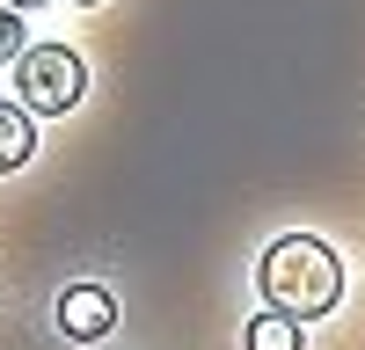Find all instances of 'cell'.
<instances>
[{"label":"cell","instance_id":"6da1fadb","mask_svg":"<svg viewBox=\"0 0 365 350\" xmlns=\"http://www.w3.org/2000/svg\"><path fill=\"white\" fill-rule=\"evenodd\" d=\"M256 285H263V299L292 314V321H314L344 299V262L329 241H314V233H285V241H270L263 262H256Z\"/></svg>","mask_w":365,"mask_h":350},{"label":"cell","instance_id":"7a4b0ae2","mask_svg":"<svg viewBox=\"0 0 365 350\" xmlns=\"http://www.w3.org/2000/svg\"><path fill=\"white\" fill-rule=\"evenodd\" d=\"M15 88H22V110L29 117H66L88 88V66L66 51V44H29L15 58Z\"/></svg>","mask_w":365,"mask_h":350},{"label":"cell","instance_id":"3957f363","mask_svg":"<svg viewBox=\"0 0 365 350\" xmlns=\"http://www.w3.org/2000/svg\"><path fill=\"white\" fill-rule=\"evenodd\" d=\"M58 329H66L73 343H103L117 329V299L103 285H66L58 292Z\"/></svg>","mask_w":365,"mask_h":350},{"label":"cell","instance_id":"277c9868","mask_svg":"<svg viewBox=\"0 0 365 350\" xmlns=\"http://www.w3.org/2000/svg\"><path fill=\"white\" fill-rule=\"evenodd\" d=\"M29 154H37V124H29V110L22 102H0V175L22 168Z\"/></svg>","mask_w":365,"mask_h":350},{"label":"cell","instance_id":"5b68a950","mask_svg":"<svg viewBox=\"0 0 365 350\" xmlns=\"http://www.w3.org/2000/svg\"><path fill=\"white\" fill-rule=\"evenodd\" d=\"M241 343H249V350H299V321L278 314V307H263L249 329H241Z\"/></svg>","mask_w":365,"mask_h":350},{"label":"cell","instance_id":"8992f818","mask_svg":"<svg viewBox=\"0 0 365 350\" xmlns=\"http://www.w3.org/2000/svg\"><path fill=\"white\" fill-rule=\"evenodd\" d=\"M22 51H29V37H22V15H15V8H0V66H15Z\"/></svg>","mask_w":365,"mask_h":350},{"label":"cell","instance_id":"52a82bcc","mask_svg":"<svg viewBox=\"0 0 365 350\" xmlns=\"http://www.w3.org/2000/svg\"><path fill=\"white\" fill-rule=\"evenodd\" d=\"M8 8H15V15H29V8H44V0H8Z\"/></svg>","mask_w":365,"mask_h":350},{"label":"cell","instance_id":"ba28073f","mask_svg":"<svg viewBox=\"0 0 365 350\" xmlns=\"http://www.w3.org/2000/svg\"><path fill=\"white\" fill-rule=\"evenodd\" d=\"M81 8H96V0H81Z\"/></svg>","mask_w":365,"mask_h":350}]
</instances>
